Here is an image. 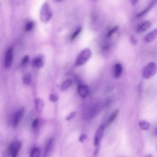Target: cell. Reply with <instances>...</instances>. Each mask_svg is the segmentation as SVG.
Instances as JSON below:
<instances>
[{"label":"cell","instance_id":"obj_1","mask_svg":"<svg viewBox=\"0 0 157 157\" xmlns=\"http://www.w3.org/2000/svg\"><path fill=\"white\" fill-rule=\"evenodd\" d=\"M92 54L91 50L88 48L83 50L77 56L75 65L77 66L84 65L89 60Z\"/></svg>","mask_w":157,"mask_h":157},{"label":"cell","instance_id":"obj_2","mask_svg":"<svg viewBox=\"0 0 157 157\" xmlns=\"http://www.w3.org/2000/svg\"><path fill=\"white\" fill-rule=\"evenodd\" d=\"M52 13L50 6L47 3L43 5L40 12V18L43 23L48 22L51 19Z\"/></svg>","mask_w":157,"mask_h":157},{"label":"cell","instance_id":"obj_3","mask_svg":"<svg viewBox=\"0 0 157 157\" xmlns=\"http://www.w3.org/2000/svg\"><path fill=\"white\" fill-rule=\"evenodd\" d=\"M156 72V64L153 62H150L145 68L143 72V76L146 79H149L153 76Z\"/></svg>","mask_w":157,"mask_h":157},{"label":"cell","instance_id":"obj_4","mask_svg":"<svg viewBox=\"0 0 157 157\" xmlns=\"http://www.w3.org/2000/svg\"><path fill=\"white\" fill-rule=\"evenodd\" d=\"M22 147L21 143L19 141L13 142L9 147L10 154L12 157H15L18 155Z\"/></svg>","mask_w":157,"mask_h":157},{"label":"cell","instance_id":"obj_5","mask_svg":"<svg viewBox=\"0 0 157 157\" xmlns=\"http://www.w3.org/2000/svg\"><path fill=\"white\" fill-rule=\"evenodd\" d=\"M25 111L24 108H22L17 110L14 115L12 120L13 127H16L22 119Z\"/></svg>","mask_w":157,"mask_h":157},{"label":"cell","instance_id":"obj_6","mask_svg":"<svg viewBox=\"0 0 157 157\" xmlns=\"http://www.w3.org/2000/svg\"><path fill=\"white\" fill-rule=\"evenodd\" d=\"M105 129V126L104 125H101L98 128L97 130L94 139V145L97 146L99 145L101 139L102 138Z\"/></svg>","mask_w":157,"mask_h":157},{"label":"cell","instance_id":"obj_7","mask_svg":"<svg viewBox=\"0 0 157 157\" xmlns=\"http://www.w3.org/2000/svg\"><path fill=\"white\" fill-rule=\"evenodd\" d=\"M13 58V50L12 47L8 50L5 58V66L6 68H10L12 64Z\"/></svg>","mask_w":157,"mask_h":157},{"label":"cell","instance_id":"obj_8","mask_svg":"<svg viewBox=\"0 0 157 157\" xmlns=\"http://www.w3.org/2000/svg\"><path fill=\"white\" fill-rule=\"evenodd\" d=\"M77 91L78 94L82 98L88 96L89 92V87L85 85H80L78 86Z\"/></svg>","mask_w":157,"mask_h":157},{"label":"cell","instance_id":"obj_9","mask_svg":"<svg viewBox=\"0 0 157 157\" xmlns=\"http://www.w3.org/2000/svg\"><path fill=\"white\" fill-rule=\"evenodd\" d=\"M44 56L40 54L34 59L33 62V65L36 67L42 68L44 64Z\"/></svg>","mask_w":157,"mask_h":157},{"label":"cell","instance_id":"obj_10","mask_svg":"<svg viewBox=\"0 0 157 157\" xmlns=\"http://www.w3.org/2000/svg\"><path fill=\"white\" fill-rule=\"evenodd\" d=\"M151 26V23L148 21L145 22L140 25L136 30V32L141 34L144 32L149 29Z\"/></svg>","mask_w":157,"mask_h":157},{"label":"cell","instance_id":"obj_11","mask_svg":"<svg viewBox=\"0 0 157 157\" xmlns=\"http://www.w3.org/2000/svg\"><path fill=\"white\" fill-rule=\"evenodd\" d=\"M157 35V30L154 29L147 34L145 37V41L149 43L153 41L156 38Z\"/></svg>","mask_w":157,"mask_h":157},{"label":"cell","instance_id":"obj_12","mask_svg":"<svg viewBox=\"0 0 157 157\" xmlns=\"http://www.w3.org/2000/svg\"><path fill=\"white\" fill-rule=\"evenodd\" d=\"M36 108L39 114H41L45 106V103L43 100L40 98H38L35 101Z\"/></svg>","mask_w":157,"mask_h":157},{"label":"cell","instance_id":"obj_13","mask_svg":"<svg viewBox=\"0 0 157 157\" xmlns=\"http://www.w3.org/2000/svg\"><path fill=\"white\" fill-rule=\"evenodd\" d=\"M156 2V0H153V1L151 3L147 8L136 15V18H140L145 16L154 6Z\"/></svg>","mask_w":157,"mask_h":157},{"label":"cell","instance_id":"obj_14","mask_svg":"<svg viewBox=\"0 0 157 157\" xmlns=\"http://www.w3.org/2000/svg\"><path fill=\"white\" fill-rule=\"evenodd\" d=\"M123 70L122 65L120 63L116 64L114 66V75L115 78H118L121 75Z\"/></svg>","mask_w":157,"mask_h":157},{"label":"cell","instance_id":"obj_15","mask_svg":"<svg viewBox=\"0 0 157 157\" xmlns=\"http://www.w3.org/2000/svg\"><path fill=\"white\" fill-rule=\"evenodd\" d=\"M139 126L140 128L143 130H148L150 127V124L148 121L142 120L139 123Z\"/></svg>","mask_w":157,"mask_h":157},{"label":"cell","instance_id":"obj_16","mask_svg":"<svg viewBox=\"0 0 157 157\" xmlns=\"http://www.w3.org/2000/svg\"><path fill=\"white\" fill-rule=\"evenodd\" d=\"M119 112V109H117L114 111L110 115L108 120L107 125L108 126L112 123L115 119Z\"/></svg>","mask_w":157,"mask_h":157},{"label":"cell","instance_id":"obj_17","mask_svg":"<svg viewBox=\"0 0 157 157\" xmlns=\"http://www.w3.org/2000/svg\"><path fill=\"white\" fill-rule=\"evenodd\" d=\"M32 75L29 72L27 73L24 75L23 81L24 84L26 85H29L31 82Z\"/></svg>","mask_w":157,"mask_h":157},{"label":"cell","instance_id":"obj_18","mask_svg":"<svg viewBox=\"0 0 157 157\" xmlns=\"http://www.w3.org/2000/svg\"><path fill=\"white\" fill-rule=\"evenodd\" d=\"M72 81L71 80H68L64 82L61 85L60 89L62 91H64L69 88L72 85Z\"/></svg>","mask_w":157,"mask_h":157},{"label":"cell","instance_id":"obj_19","mask_svg":"<svg viewBox=\"0 0 157 157\" xmlns=\"http://www.w3.org/2000/svg\"><path fill=\"white\" fill-rule=\"evenodd\" d=\"M40 151L37 147H34L31 150L30 153L31 157H39L40 155Z\"/></svg>","mask_w":157,"mask_h":157},{"label":"cell","instance_id":"obj_20","mask_svg":"<svg viewBox=\"0 0 157 157\" xmlns=\"http://www.w3.org/2000/svg\"><path fill=\"white\" fill-rule=\"evenodd\" d=\"M53 140L50 139L47 143L45 150L44 156H46L48 152L50 151L53 146Z\"/></svg>","mask_w":157,"mask_h":157},{"label":"cell","instance_id":"obj_21","mask_svg":"<svg viewBox=\"0 0 157 157\" xmlns=\"http://www.w3.org/2000/svg\"><path fill=\"white\" fill-rule=\"evenodd\" d=\"M119 28V26H115L108 32L107 34V37L108 38L111 37L118 30Z\"/></svg>","mask_w":157,"mask_h":157},{"label":"cell","instance_id":"obj_22","mask_svg":"<svg viewBox=\"0 0 157 157\" xmlns=\"http://www.w3.org/2000/svg\"><path fill=\"white\" fill-rule=\"evenodd\" d=\"M34 26V23L33 21H31L28 22L25 27L26 30L27 32L31 31L33 29Z\"/></svg>","mask_w":157,"mask_h":157},{"label":"cell","instance_id":"obj_23","mask_svg":"<svg viewBox=\"0 0 157 157\" xmlns=\"http://www.w3.org/2000/svg\"><path fill=\"white\" fill-rule=\"evenodd\" d=\"M30 59V56L28 55H26L23 57L21 62L22 66H24L26 65Z\"/></svg>","mask_w":157,"mask_h":157},{"label":"cell","instance_id":"obj_24","mask_svg":"<svg viewBox=\"0 0 157 157\" xmlns=\"http://www.w3.org/2000/svg\"><path fill=\"white\" fill-rule=\"evenodd\" d=\"M49 99L51 101L53 102H55L57 101L58 97L57 95L52 93L50 95Z\"/></svg>","mask_w":157,"mask_h":157},{"label":"cell","instance_id":"obj_25","mask_svg":"<svg viewBox=\"0 0 157 157\" xmlns=\"http://www.w3.org/2000/svg\"><path fill=\"white\" fill-rule=\"evenodd\" d=\"M130 43L133 45L135 46L137 43V41L135 37L133 35H131L130 37Z\"/></svg>","mask_w":157,"mask_h":157},{"label":"cell","instance_id":"obj_26","mask_svg":"<svg viewBox=\"0 0 157 157\" xmlns=\"http://www.w3.org/2000/svg\"><path fill=\"white\" fill-rule=\"evenodd\" d=\"M82 30V28L78 29L73 34L72 36L71 39L72 40L74 39L77 36L80 34Z\"/></svg>","mask_w":157,"mask_h":157},{"label":"cell","instance_id":"obj_27","mask_svg":"<svg viewBox=\"0 0 157 157\" xmlns=\"http://www.w3.org/2000/svg\"><path fill=\"white\" fill-rule=\"evenodd\" d=\"M39 123V120L38 119H35L33 121L32 127L33 128H36L38 126Z\"/></svg>","mask_w":157,"mask_h":157},{"label":"cell","instance_id":"obj_28","mask_svg":"<svg viewBox=\"0 0 157 157\" xmlns=\"http://www.w3.org/2000/svg\"><path fill=\"white\" fill-rule=\"evenodd\" d=\"M87 139V135L85 134H83L81 135L79 139V141L81 143H83Z\"/></svg>","mask_w":157,"mask_h":157},{"label":"cell","instance_id":"obj_29","mask_svg":"<svg viewBox=\"0 0 157 157\" xmlns=\"http://www.w3.org/2000/svg\"><path fill=\"white\" fill-rule=\"evenodd\" d=\"M75 114L76 112H72L66 118V120H72L74 117Z\"/></svg>","mask_w":157,"mask_h":157},{"label":"cell","instance_id":"obj_30","mask_svg":"<svg viewBox=\"0 0 157 157\" xmlns=\"http://www.w3.org/2000/svg\"><path fill=\"white\" fill-rule=\"evenodd\" d=\"M97 146V147L95 150L94 152L95 155H97L98 153H99L100 149V146H99V145H98Z\"/></svg>","mask_w":157,"mask_h":157},{"label":"cell","instance_id":"obj_31","mask_svg":"<svg viewBox=\"0 0 157 157\" xmlns=\"http://www.w3.org/2000/svg\"><path fill=\"white\" fill-rule=\"evenodd\" d=\"M139 0H133L132 2V5H136L139 1Z\"/></svg>","mask_w":157,"mask_h":157},{"label":"cell","instance_id":"obj_32","mask_svg":"<svg viewBox=\"0 0 157 157\" xmlns=\"http://www.w3.org/2000/svg\"><path fill=\"white\" fill-rule=\"evenodd\" d=\"M55 1L56 2H61V1H63V0H55Z\"/></svg>","mask_w":157,"mask_h":157}]
</instances>
